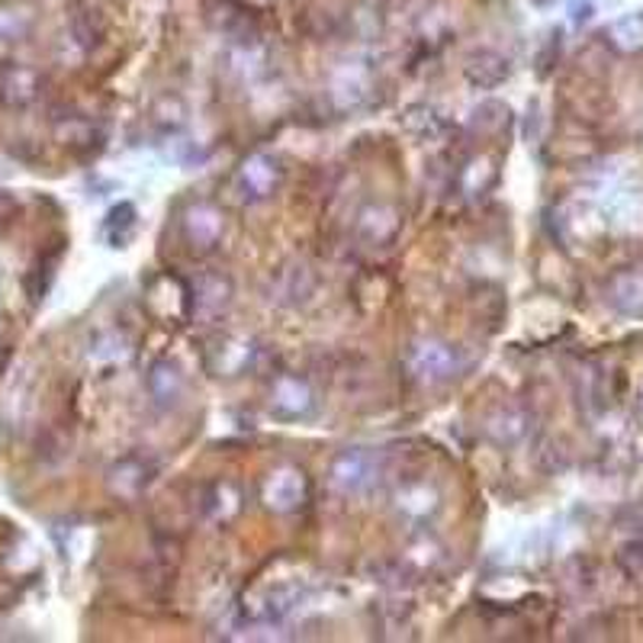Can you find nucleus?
I'll return each mask as SVG.
<instances>
[{
    "label": "nucleus",
    "mask_w": 643,
    "mask_h": 643,
    "mask_svg": "<svg viewBox=\"0 0 643 643\" xmlns=\"http://www.w3.org/2000/svg\"><path fill=\"white\" fill-rule=\"evenodd\" d=\"M605 296L621 316H643V264L624 268L608 280Z\"/></svg>",
    "instance_id": "nucleus-1"
},
{
    "label": "nucleus",
    "mask_w": 643,
    "mask_h": 643,
    "mask_svg": "<svg viewBox=\"0 0 643 643\" xmlns=\"http://www.w3.org/2000/svg\"><path fill=\"white\" fill-rule=\"evenodd\" d=\"M331 476H335L338 489L361 493V489H368L370 483H373V476H376V460L368 451H361V448L345 451V454H338V460H335Z\"/></svg>",
    "instance_id": "nucleus-2"
},
{
    "label": "nucleus",
    "mask_w": 643,
    "mask_h": 643,
    "mask_svg": "<svg viewBox=\"0 0 643 643\" xmlns=\"http://www.w3.org/2000/svg\"><path fill=\"white\" fill-rule=\"evenodd\" d=\"M316 399L309 393V386L300 376H280L271 393V413L280 418H303L313 413Z\"/></svg>",
    "instance_id": "nucleus-3"
},
{
    "label": "nucleus",
    "mask_w": 643,
    "mask_h": 643,
    "mask_svg": "<svg viewBox=\"0 0 643 643\" xmlns=\"http://www.w3.org/2000/svg\"><path fill=\"white\" fill-rule=\"evenodd\" d=\"M409 368L418 380L438 383V380H448L458 370V358L444 345H415L413 354H409Z\"/></svg>",
    "instance_id": "nucleus-4"
},
{
    "label": "nucleus",
    "mask_w": 643,
    "mask_h": 643,
    "mask_svg": "<svg viewBox=\"0 0 643 643\" xmlns=\"http://www.w3.org/2000/svg\"><path fill=\"white\" fill-rule=\"evenodd\" d=\"M608 43L624 55L643 52V13H628V16L614 20L608 26Z\"/></svg>",
    "instance_id": "nucleus-5"
},
{
    "label": "nucleus",
    "mask_w": 643,
    "mask_h": 643,
    "mask_svg": "<svg viewBox=\"0 0 643 643\" xmlns=\"http://www.w3.org/2000/svg\"><path fill=\"white\" fill-rule=\"evenodd\" d=\"M466 75H470V81H473V84H480V88H496L499 81H506L508 61L503 58V55L480 52L476 58H470Z\"/></svg>",
    "instance_id": "nucleus-6"
},
{
    "label": "nucleus",
    "mask_w": 643,
    "mask_h": 643,
    "mask_svg": "<svg viewBox=\"0 0 643 643\" xmlns=\"http://www.w3.org/2000/svg\"><path fill=\"white\" fill-rule=\"evenodd\" d=\"M241 181L251 190V196H268L277 184V165L271 158H251L241 171Z\"/></svg>",
    "instance_id": "nucleus-7"
},
{
    "label": "nucleus",
    "mask_w": 643,
    "mask_h": 643,
    "mask_svg": "<svg viewBox=\"0 0 643 643\" xmlns=\"http://www.w3.org/2000/svg\"><path fill=\"white\" fill-rule=\"evenodd\" d=\"M268 499L280 511L303 503V480H300V473H280V476H274V483L268 486Z\"/></svg>",
    "instance_id": "nucleus-8"
},
{
    "label": "nucleus",
    "mask_w": 643,
    "mask_h": 643,
    "mask_svg": "<svg viewBox=\"0 0 643 643\" xmlns=\"http://www.w3.org/2000/svg\"><path fill=\"white\" fill-rule=\"evenodd\" d=\"M618 560H621V566H624V573H628V576L643 579V544H628Z\"/></svg>",
    "instance_id": "nucleus-9"
},
{
    "label": "nucleus",
    "mask_w": 643,
    "mask_h": 643,
    "mask_svg": "<svg viewBox=\"0 0 643 643\" xmlns=\"http://www.w3.org/2000/svg\"><path fill=\"white\" fill-rule=\"evenodd\" d=\"M641 403H643V386H641Z\"/></svg>",
    "instance_id": "nucleus-10"
}]
</instances>
